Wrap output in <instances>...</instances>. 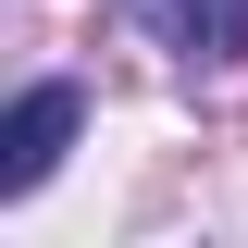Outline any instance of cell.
<instances>
[{
    "label": "cell",
    "instance_id": "obj_2",
    "mask_svg": "<svg viewBox=\"0 0 248 248\" xmlns=\"http://www.w3.org/2000/svg\"><path fill=\"white\" fill-rule=\"evenodd\" d=\"M174 50H248V0H137Z\"/></svg>",
    "mask_w": 248,
    "mask_h": 248
},
{
    "label": "cell",
    "instance_id": "obj_1",
    "mask_svg": "<svg viewBox=\"0 0 248 248\" xmlns=\"http://www.w3.org/2000/svg\"><path fill=\"white\" fill-rule=\"evenodd\" d=\"M75 112H87V99L62 87V75L13 99V124H0V199H25V186H50V161H62V137H75Z\"/></svg>",
    "mask_w": 248,
    "mask_h": 248
}]
</instances>
